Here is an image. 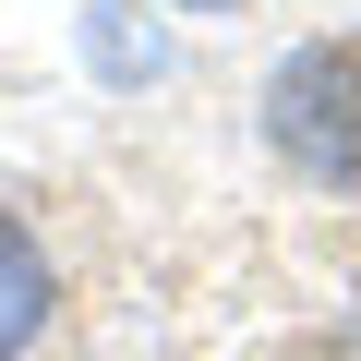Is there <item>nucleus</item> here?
Listing matches in <instances>:
<instances>
[{"instance_id":"obj_1","label":"nucleus","mask_w":361,"mask_h":361,"mask_svg":"<svg viewBox=\"0 0 361 361\" xmlns=\"http://www.w3.org/2000/svg\"><path fill=\"white\" fill-rule=\"evenodd\" d=\"M265 145L301 180H361V49H289L265 85Z\"/></svg>"},{"instance_id":"obj_3","label":"nucleus","mask_w":361,"mask_h":361,"mask_svg":"<svg viewBox=\"0 0 361 361\" xmlns=\"http://www.w3.org/2000/svg\"><path fill=\"white\" fill-rule=\"evenodd\" d=\"M193 13H205V0H193Z\"/></svg>"},{"instance_id":"obj_2","label":"nucleus","mask_w":361,"mask_h":361,"mask_svg":"<svg viewBox=\"0 0 361 361\" xmlns=\"http://www.w3.org/2000/svg\"><path fill=\"white\" fill-rule=\"evenodd\" d=\"M37 325H49V253H37L13 217H0V361H13Z\"/></svg>"}]
</instances>
